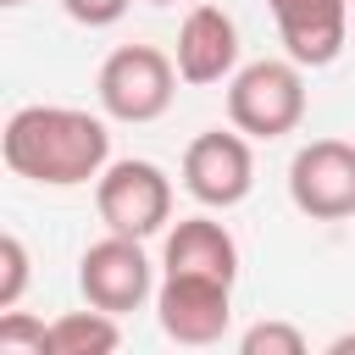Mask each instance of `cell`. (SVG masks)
<instances>
[{
	"label": "cell",
	"mask_w": 355,
	"mask_h": 355,
	"mask_svg": "<svg viewBox=\"0 0 355 355\" xmlns=\"http://www.w3.org/2000/svg\"><path fill=\"white\" fill-rule=\"evenodd\" d=\"M178 78L205 89V83H227L239 72V22L222 6H194L178 28Z\"/></svg>",
	"instance_id": "10"
},
{
	"label": "cell",
	"mask_w": 355,
	"mask_h": 355,
	"mask_svg": "<svg viewBox=\"0 0 355 355\" xmlns=\"http://www.w3.org/2000/svg\"><path fill=\"white\" fill-rule=\"evenodd\" d=\"M183 189H189L205 211H233V205H244L250 189H255L250 133H239V128H211V133L189 139V150H183Z\"/></svg>",
	"instance_id": "6"
},
{
	"label": "cell",
	"mask_w": 355,
	"mask_h": 355,
	"mask_svg": "<svg viewBox=\"0 0 355 355\" xmlns=\"http://www.w3.org/2000/svg\"><path fill=\"white\" fill-rule=\"evenodd\" d=\"M244 355H305V333L294 322H255L239 333Z\"/></svg>",
	"instance_id": "13"
},
{
	"label": "cell",
	"mask_w": 355,
	"mask_h": 355,
	"mask_svg": "<svg viewBox=\"0 0 355 355\" xmlns=\"http://www.w3.org/2000/svg\"><path fill=\"white\" fill-rule=\"evenodd\" d=\"M139 6H178V0H139Z\"/></svg>",
	"instance_id": "18"
},
{
	"label": "cell",
	"mask_w": 355,
	"mask_h": 355,
	"mask_svg": "<svg viewBox=\"0 0 355 355\" xmlns=\"http://www.w3.org/2000/svg\"><path fill=\"white\" fill-rule=\"evenodd\" d=\"M0 6H22V0H0Z\"/></svg>",
	"instance_id": "19"
},
{
	"label": "cell",
	"mask_w": 355,
	"mask_h": 355,
	"mask_svg": "<svg viewBox=\"0 0 355 355\" xmlns=\"http://www.w3.org/2000/svg\"><path fill=\"white\" fill-rule=\"evenodd\" d=\"M94 211L105 222V233H128V239H155L172 222V178L155 161H111L94 178Z\"/></svg>",
	"instance_id": "4"
},
{
	"label": "cell",
	"mask_w": 355,
	"mask_h": 355,
	"mask_svg": "<svg viewBox=\"0 0 355 355\" xmlns=\"http://www.w3.org/2000/svg\"><path fill=\"white\" fill-rule=\"evenodd\" d=\"M349 349H355V333H338V338L327 344V355H349Z\"/></svg>",
	"instance_id": "17"
},
{
	"label": "cell",
	"mask_w": 355,
	"mask_h": 355,
	"mask_svg": "<svg viewBox=\"0 0 355 355\" xmlns=\"http://www.w3.org/2000/svg\"><path fill=\"white\" fill-rule=\"evenodd\" d=\"M288 61L333 67L349 39V0H266Z\"/></svg>",
	"instance_id": "9"
},
{
	"label": "cell",
	"mask_w": 355,
	"mask_h": 355,
	"mask_svg": "<svg viewBox=\"0 0 355 355\" xmlns=\"http://www.w3.org/2000/svg\"><path fill=\"white\" fill-rule=\"evenodd\" d=\"M78 288L89 305H100L111 316H128L144 300H155V266L144 255V239H128V233L94 239L78 255Z\"/></svg>",
	"instance_id": "5"
},
{
	"label": "cell",
	"mask_w": 355,
	"mask_h": 355,
	"mask_svg": "<svg viewBox=\"0 0 355 355\" xmlns=\"http://www.w3.org/2000/svg\"><path fill=\"white\" fill-rule=\"evenodd\" d=\"M44 333L50 322L28 316V311H0V355H44Z\"/></svg>",
	"instance_id": "14"
},
{
	"label": "cell",
	"mask_w": 355,
	"mask_h": 355,
	"mask_svg": "<svg viewBox=\"0 0 355 355\" xmlns=\"http://www.w3.org/2000/svg\"><path fill=\"white\" fill-rule=\"evenodd\" d=\"M227 122L250 139H283L305 122V72L300 61H250L227 78Z\"/></svg>",
	"instance_id": "2"
},
{
	"label": "cell",
	"mask_w": 355,
	"mask_h": 355,
	"mask_svg": "<svg viewBox=\"0 0 355 355\" xmlns=\"http://www.w3.org/2000/svg\"><path fill=\"white\" fill-rule=\"evenodd\" d=\"M94 94L111 122H133V128L155 122V116H166V105L178 94V61L155 44H116L100 61Z\"/></svg>",
	"instance_id": "3"
},
{
	"label": "cell",
	"mask_w": 355,
	"mask_h": 355,
	"mask_svg": "<svg viewBox=\"0 0 355 355\" xmlns=\"http://www.w3.org/2000/svg\"><path fill=\"white\" fill-rule=\"evenodd\" d=\"M288 200L311 222H344L355 216V144L344 139H311L288 161Z\"/></svg>",
	"instance_id": "7"
},
{
	"label": "cell",
	"mask_w": 355,
	"mask_h": 355,
	"mask_svg": "<svg viewBox=\"0 0 355 355\" xmlns=\"http://www.w3.org/2000/svg\"><path fill=\"white\" fill-rule=\"evenodd\" d=\"M116 344H122V327H116V316L100 311V305L67 311V316H55L50 333H44V355H111Z\"/></svg>",
	"instance_id": "12"
},
{
	"label": "cell",
	"mask_w": 355,
	"mask_h": 355,
	"mask_svg": "<svg viewBox=\"0 0 355 355\" xmlns=\"http://www.w3.org/2000/svg\"><path fill=\"white\" fill-rule=\"evenodd\" d=\"M155 322L172 344H216L233 322V283L216 277H189V272H161L155 283Z\"/></svg>",
	"instance_id": "8"
},
{
	"label": "cell",
	"mask_w": 355,
	"mask_h": 355,
	"mask_svg": "<svg viewBox=\"0 0 355 355\" xmlns=\"http://www.w3.org/2000/svg\"><path fill=\"white\" fill-rule=\"evenodd\" d=\"M28 288V244L17 233H0V311H11Z\"/></svg>",
	"instance_id": "15"
},
{
	"label": "cell",
	"mask_w": 355,
	"mask_h": 355,
	"mask_svg": "<svg viewBox=\"0 0 355 355\" xmlns=\"http://www.w3.org/2000/svg\"><path fill=\"white\" fill-rule=\"evenodd\" d=\"M128 6L133 0H61V11L72 22H83V28H111V22H122Z\"/></svg>",
	"instance_id": "16"
},
{
	"label": "cell",
	"mask_w": 355,
	"mask_h": 355,
	"mask_svg": "<svg viewBox=\"0 0 355 355\" xmlns=\"http://www.w3.org/2000/svg\"><path fill=\"white\" fill-rule=\"evenodd\" d=\"M161 272H189V277H216L239 283V239L216 216H183L166 244H161Z\"/></svg>",
	"instance_id": "11"
},
{
	"label": "cell",
	"mask_w": 355,
	"mask_h": 355,
	"mask_svg": "<svg viewBox=\"0 0 355 355\" xmlns=\"http://www.w3.org/2000/svg\"><path fill=\"white\" fill-rule=\"evenodd\" d=\"M0 155L17 178L44 189L94 183L111 166V128L78 105H17L0 133Z\"/></svg>",
	"instance_id": "1"
}]
</instances>
